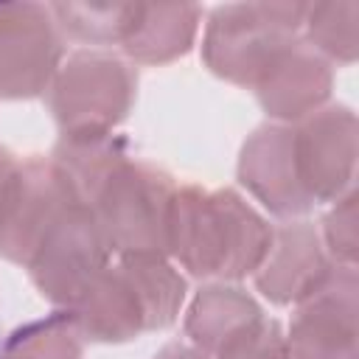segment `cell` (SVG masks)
Instances as JSON below:
<instances>
[{"label": "cell", "instance_id": "cell-17", "mask_svg": "<svg viewBox=\"0 0 359 359\" xmlns=\"http://www.w3.org/2000/svg\"><path fill=\"white\" fill-rule=\"evenodd\" d=\"M62 36L84 45H121L137 14V3H50Z\"/></svg>", "mask_w": 359, "mask_h": 359}, {"label": "cell", "instance_id": "cell-12", "mask_svg": "<svg viewBox=\"0 0 359 359\" xmlns=\"http://www.w3.org/2000/svg\"><path fill=\"white\" fill-rule=\"evenodd\" d=\"M334 269L320 230L306 219H286L272 227L269 250L252 272L258 292L275 306H294L309 297Z\"/></svg>", "mask_w": 359, "mask_h": 359}, {"label": "cell", "instance_id": "cell-1", "mask_svg": "<svg viewBox=\"0 0 359 359\" xmlns=\"http://www.w3.org/2000/svg\"><path fill=\"white\" fill-rule=\"evenodd\" d=\"M272 241L266 219L230 188L182 185L174 196L168 255L194 278L241 280L252 275Z\"/></svg>", "mask_w": 359, "mask_h": 359}, {"label": "cell", "instance_id": "cell-10", "mask_svg": "<svg viewBox=\"0 0 359 359\" xmlns=\"http://www.w3.org/2000/svg\"><path fill=\"white\" fill-rule=\"evenodd\" d=\"M62 53V34L48 6L0 3V98L48 93Z\"/></svg>", "mask_w": 359, "mask_h": 359}, {"label": "cell", "instance_id": "cell-5", "mask_svg": "<svg viewBox=\"0 0 359 359\" xmlns=\"http://www.w3.org/2000/svg\"><path fill=\"white\" fill-rule=\"evenodd\" d=\"M137 73L129 62L104 50H76L62 59L50 87L48 107L62 135L112 132L132 109Z\"/></svg>", "mask_w": 359, "mask_h": 359}, {"label": "cell", "instance_id": "cell-18", "mask_svg": "<svg viewBox=\"0 0 359 359\" xmlns=\"http://www.w3.org/2000/svg\"><path fill=\"white\" fill-rule=\"evenodd\" d=\"M81 331L67 309H56L42 320H31L14 328L0 359H81Z\"/></svg>", "mask_w": 359, "mask_h": 359}, {"label": "cell", "instance_id": "cell-19", "mask_svg": "<svg viewBox=\"0 0 359 359\" xmlns=\"http://www.w3.org/2000/svg\"><path fill=\"white\" fill-rule=\"evenodd\" d=\"M356 20H359V3L345 0V3H314L306 8L303 28H306V42L328 62L351 65L356 62L359 53V34H356Z\"/></svg>", "mask_w": 359, "mask_h": 359}, {"label": "cell", "instance_id": "cell-9", "mask_svg": "<svg viewBox=\"0 0 359 359\" xmlns=\"http://www.w3.org/2000/svg\"><path fill=\"white\" fill-rule=\"evenodd\" d=\"M294 163L303 191L314 205L334 202L353 188L359 123L351 107L331 104L292 123Z\"/></svg>", "mask_w": 359, "mask_h": 359}, {"label": "cell", "instance_id": "cell-7", "mask_svg": "<svg viewBox=\"0 0 359 359\" xmlns=\"http://www.w3.org/2000/svg\"><path fill=\"white\" fill-rule=\"evenodd\" d=\"M109 255L112 252L93 208L73 205L36 247L28 261V275L45 300L59 309H70L109 264Z\"/></svg>", "mask_w": 359, "mask_h": 359}, {"label": "cell", "instance_id": "cell-23", "mask_svg": "<svg viewBox=\"0 0 359 359\" xmlns=\"http://www.w3.org/2000/svg\"><path fill=\"white\" fill-rule=\"evenodd\" d=\"M14 160H17V157H14L8 149H3V146H0V180H3V174L11 168V163H14Z\"/></svg>", "mask_w": 359, "mask_h": 359}, {"label": "cell", "instance_id": "cell-15", "mask_svg": "<svg viewBox=\"0 0 359 359\" xmlns=\"http://www.w3.org/2000/svg\"><path fill=\"white\" fill-rule=\"evenodd\" d=\"M48 160L65 177L73 196L81 205L93 208L107 180L129 160V154L126 140L115 132H76L62 135Z\"/></svg>", "mask_w": 359, "mask_h": 359}, {"label": "cell", "instance_id": "cell-8", "mask_svg": "<svg viewBox=\"0 0 359 359\" xmlns=\"http://www.w3.org/2000/svg\"><path fill=\"white\" fill-rule=\"evenodd\" d=\"M289 359H359V278L339 266L300 303L286 337Z\"/></svg>", "mask_w": 359, "mask_h": 359}, {"label": "cell", "instance_id": "cell-13", "mask_svg": "<svg viewBox=\"0 0 359 359\" xmlns=\"http://www.w3.org/2000/svg\"><path fill=\"white\" fill-rule=\"evenodd\" d=\"M331 65L306 42L294 39L255 81L258 104L278 123H297L323 109L331 95Z\"/></svg>", "mask_w": 359, "mask_h": 359}, {"label": "cell", "instance_id": "cell-21", "mask_svg": "<svg viewBox=\"0 0 359 359\" xmlns=\"http://www.w3.org/2000/svg\"><path fill=\"white\" fill-rule=\"evenodd\" d=\"M320 238H323V247L334 264L356 266L359 236H356V191L353 188L348 194H342L339 199H334L331 210L323 219Z\"/></svg>", "mask_w": 359, "mask_h": 359}, {"label": "cell", "instance_id": "cell-4", "mask_svg": "<svg viewBox=\"0 0 359 359\" xmlns=\"http://www.w3.org/2000/svg\"><path fill=\"white\" fill-rule=\"evenodd\" d=\"M177 188L168 171L126 160L93 202L109 252L165 258Z\"/></svg>", "mask_w": 359, "mask_h": 359}, {"label": "cell", "instance_id": "cell-22", "mask_svg": "<svg viewBox=\"0 0 359 359\" xmlns=\"http://www.w3.org/2000/svg\"><path fill=\"white\" fill-rule=\"evenodd\" d=\"M154 359H208V353H202L199 348L185 345V342H168L154 353Z\"/></svg>", "mask_w": 359, "mask_h": 359}, {"label": "cell", "instance_id": "cell-2", "mask_svg": "<svg viewBox=\"0 0 359 359\" xmlns=\"http://www.w3.org/2000/svg\"><path fill=\"white\" fill-rule=\"evenodd\" d=\"M185 300V278L160 255H121L67 309L90 342H129L168 328Z\"/></svg>", "mask_w": 359, "mask_h": 359}, {"label": "cell", "instance_id": "cell-16", "mask_svg": "<svg viewBox=\"0 0 359 359\" xmlns=\"http://www.w3.org/2000/svg\"><path fill=\"white\" fill-rule=\"evenodd\" d=\"M261 306L252 294L230 283H210L196 292L185 314V337L202 353H210L241 325L261 317Z\"/></svg>", "mask_w": 359, "mask_h": 359}, {"label": "cell", "instance_id": "cell-20", "mask_svg": "<svg viewBox=\"0 0 359 359\" xmlns=\"http://www.w3.org/2000/svg\"><path fill=\"white\" fill-rule=\"evenodd\" d=\"M213 359H289L286 334L278 320L261 314L230 334L213 351Z\"/></svg>", "mask_w": 359, "mask_h": 359}, {"label": "cell", "instance_id": "cell-14", "mask_svg": "<svg viewBox=\"0 0 359 359\" xmlns=\"http://www.w3.org/2000/svg\"><path fill=\"white\" fill-rule=\"evenodd\" d=\"M202 11L196 3H137L123 53L140 65H165L185 56L196 39Z\"/></svg>", "mask_w": 359, "mask_h": 359}, {"label": "cell", "instance_id": "cell-3", "mask_svg": "<svg viewBox=\"0 0 359 359\" xmlns=\"http://www.w3.org/2000/svg\"><path fill=\"white\" fill-rule=\"evenodd\" d=\"M309 3H227L208 17L202 59L210 73L255 87L266 67L300 36Z\"/></svg>", "mask_w": 359, "mask_h": 359}, {"label": "cell", "instance_id": "cell-11", "mask_svg": "<svg viewBox=\"0 0 359 359\" xmlns=\"http://www.w3.org/2000/svg\"><path fill=\"white\" fill-rule=\"evenodd\" d=\"M238 182L275 216L297 219L314 208L297 177L292 123H264L244 140Z\"/></svg>", "mask_w": 359, "mask_h": 359}, {"label": "cell", "instance_id": "cell-6", "mask_svg": "<svg viewBox=\"0 0 359 359\" xmlns=\"http://www.w3.org/2000/svg\"><path fill=\"white\" fill-rule=\"evenodd\" d=\"M81 205L48 157L14 160L0 180V258L28 266L59 216Z\"/></svg>", "mask_w": 359, "mask_h": 359}]
</instances>
